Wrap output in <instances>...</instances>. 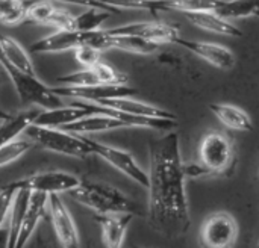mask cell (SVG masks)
Listing matches in <instances>:
<instances>
[{"label": "cell", "instance_id": "10", "mask_svg": "<svg viewBox=\"0 0 259 248\" xmlns=\"http://www.w3.org/2000/svg\"><path fill=\"white\" fill-rule=\"evenodd\" d=\"M47 209H49V215H50V221H52L55 235H56L61 247L80 248V236L77 232V226L59 194L49 195Z\"/></svg>", "mask_w": 259, "mask_h": 248}, {"label": "cell", "instance_id": "25", "mask_svg": "<svg viewBox=\"0 0 259 248\" xmlns=\"http://www.w3.org/2000/svg\"><path fill=\"white\" fill-rule=\"evenodd\" d=\"M220 0H153V12L179 11L184 14L215 11Z\"/></svg>", "mask_w": 259, "mask_h": 248}, {"label": "cell", "instance_id": "1", "mask_svg": "<svg viewBox=\"0 0 259 248\" xmlns=\"http://www.w3.org/2000/svg\"><path fill=\"white\" fill-rule=\"evenodd\" d=\"M147 174V211L152 229L165 238L184 236L191 227V217L185 186V164L176 132H170L150 144Z\"/></svg>", "mask_w": 259, "mask_h": 248}, {"label": "cell", "instance_id": "31", "mask_svg": "<svg viewBox=\"0 0 259 248\" xmlns=\"http://www.w3.org/2000/svg\"><path fill=\"white\" fill-rule=\"evenodd\" d=\"M6 79H8V74H6V71H5V68H3V65H2V62H0V86L5 83Z\"/></svg>", "mask_w": 259, "mask_h": 248}, {"label": "cell", "instance_id": "30", "mask_svg": "<svg viewBox=\"0 0 259 248\" xmlns=\"http://www.w3.org/2000/svg\"><path fill=\"white\" fill-rule=\"evenodd\" d=\"M17 194H18V189H15L11 183H8L6 186L0 189V229L9 218Z\"/></svg>", "mask_w": 259, "mask_h": 248}, {"label": "cell", "instance_id": "26", "mask_svg": "<svg viewBox=\"0 0 259 248\" xmlns=\"http://www.w3.org/2000/svg\"><path fill=\"white\" fill-rule=\"evenodd\" d=\"M24 0H0V24L6 27H15L26 23Z\"/></svg>", "mask_w": 259, "mask_h": 248}, {"label": "cell", "instance_id": "6", "mask_svg": "<svg viewBox=\"0 0 259 248\" xmlns=\"http://www.w3.org/2000/svg\"><path fill=\"white\" fill-rule=\"evenodd\" d=\"M85 141L93 155H97L99 158H102L105 162H108L111 167H114L115 170H118L120 173L127 176L131 180H134L140 186H143L146 189L149 188V174L137 162V159L132 156V153H129L127 150H123V148H117V147L94 141L87 136H85Z\"/></svg>", "mask_w": 259, "mask_h": 248}, {"label": "cell", "instance_id": "3", "mask_svg": "<svg viewBox=\"0 0 259 248\" xmlns=\"http://www.w3.org/2000/svg\"><path fill=\"white\" fill-rule=\"evenodd\" d=\"M74 202L90 208L96 215H137L138 208L118 188L97 180H80L79 186L68 192Z\"/></svg>", "mask_w": 259, "mask_h": 248}, {"label": "cell", "instance_id": "23", "mask_svg": "<svg viewBox=\"0 0 259 248\" xmlns=\"http://www.w3.org/2000/svg\"><path fill=\"white\" fill-rule=\"evenodd\" d=\"M108 32L111 35V48H117L135 55H153L159 50V45L149 42L140 36L126 35V33H112L109 29Z\"/></svg>", "mask_w": 259, "mask_h": 248}, {"label": "cell", "instance_id": "12", "mask_svg": "<svg viewBox=\"0 0 259 248\" xmlns=\"http://www.w3.org/2000/svg\"><path fill=\"white\" fill-rule=\"evenodd\" d=\"M53 92L61 98H71L87 103H99L109 98L118 97H132L137 94V89L127 85H99V86H87V88H74V86H52Z\"/></svg>", "mask_w": 259, "mask_h": 248}, {"label": "cell", "instance_id": "8", "mask_svg": "<svg viewBox=\"0 0 259 248\" xmlns=\"http://www.w3.org/2000/svg\"><path fill=\"white\" fill-rule=\"evenodd\" d=\"M26 21L55 30H76V14L53 0H35L27 5Z\"/></svg>", "mask_w": 259, "mask_h": 248}, {"label": "cell", "instance_id": "16", "mask_svg": "<svg viewBox=\"0 0 259 248\" xmlns=\"http://www.w3.org/2000/svg\"><path fill=\"white\" fill-rule=\"evenodd\" d=\"M38 114L39 111L36 108H29L15 114L0 112V147L20 139V135L26 133V130L33 126Z\"/></svg>", "mask_w": 259, "mask_h": 248}, {"label": "cell", "instance_id": "22", "mask_svg": "<svg viewBox=\"0 0 259 248\" xmlns=\"http://www.w3.org/2000/svg\"><path fill=\"white\" fill-rule=\"evenodd\" d=\"M214 12L226 20L259 17V0H220Z\"/></svg>", "mask_w": 259, "mask_h": 248}, {"label": "cell", "instance_id": "24", "mask_svg": "<svg viewBox=\"0 0 259 248\" xmlns=\"http://www.w3.org/2000/svg\"><path fill=\"white\" fill-rule=\"evenodd\" d=\"M30 194L32 192L27 191V189H20L18 194H17V197H15L12 211L9 214V232H8V238H6V245H5V248L15 247V241H17L18 232L21 229L23 218H24L26 211H27V206H29Z\"/></svg>", "mask_w": 259, "mask_h": 248}, {"label": "cell", "instance_id": "28", "mask_svg": "<svg viewBox=\"0 0 259 248\" xmlns=\"http://www.w3.org/2000/svg\"><path fill=\"white\" fill-rule=\"evenodd\" d=\"M35 145L32 141H29L27 138H20L15 139L9 144H5L0 147V168L14 164L15 161H18L21 156H24L29 150H32Z\"/></svg>", "mask_w": 259, "mask_h": 248}, {"label": "cell", "instance_id": "17", "mask_svg": "<svg viewBox=\"0 0 259 248\" xmlns=\"http://www.w3.org/2000/svg\"><path fill=\"white\" fill-rule=\"evenodd\" d=\"M47 202H49L47 194H42V192H32L30 194L29 206H27L26 215L23 218L21 229L18 232V236H17L15 247L14 248L26 247V244L29 242V239L32 238V235L35 232V229L38 227L39 221L47 214Z\"/></svg>", "mask_w": 259, "mask_h": 248}, {"label": "cell", "instance_id": "21", "mask_svg": "<svg viewBox=\"0 0 259 248\" xmlns=\"http://www.w3.org/2000/svg\"><path fill=\"white\" fill-rule=\"evenodd\" d=\"M211 112L217 117V120L226 126L228 129L238 130V132H250L253 130V121L250 115L231 103H212L209 105Z\"/></svg>", "mask_w": 259, "mask_h": 248}, {"label": "cell", "instance_id": "32", "mask_svg": "<svg viewBox=\"0 0 259 248\" xmlns=\"http://www.w3.org/2000/svg\"><path fill=\"white\" fill-rule=\"evenodd\" d=\"M0 248H2V247H0Z\"/></svg>", "mask_w": 259, "mask_h": 248}, {"label": "cell", "instance_id": "19", "mask_svg": "<svg viewBox=\"0 0 259 248\" xmlns=\"http://www.w3.org/2000/svg\"><path fill=\"white\" fill-rule=\"evenodd\" d=\"M87 112L76 105H62L55 109L39 111L33 126L38 127H50V129H64L65 126L83 118Z\"/></svg>", "mask_w": 259, "mask_h": 248}, {"label": "cell", "instance_id": "13", "mask_svg": "<svg viewBox=\"0 0 259 248\" xmlns=\"http://www.w3.org/2000/svg\"><path fill=\"white\" fill-rule=\"evenodd\" d=\"M179 45L188 48L196 56L202 58L208 64L214 65L215 68L229 71L237 65V58L234 52L222 44L217 42H208V41H194V39H184L181 38L178 41Z\"/></svg>", "mask_w": 259, "mask_h": 248}, {"label": "cell", "instance_id": "4", "mask_svg": "<svg viewBox=\"0 0 259 248\" xmlns=\"http://www.w3.org/2000/svg\"><path fill=\"white\" fill-rule=\"evenodd\" d=\"M26 138L33 142V145L41 147L44 150L59 153L70 158H88L91 153L85 136H79L70 133L64 129H50V127H38L30 126L26 130Z\"/></svg>", "mask_w": 259, "mask_h": 248}, {"label": "cell", "instance_id": "14", "mask_svg": "<svg viewBox=\"0 0 259 248\" xmlns=\"http://www.w3.org/2000/svg\"><path fill=\"white\" fill-rule=\"evenodd\" d=\"M100 108L105 109H111L115 112H123L127 115H134V117H144V118H161V120H176L175 114L158 108L155 105L141 102V100H135L132 97H118V98H109V100H103L99 103H94Z\"/></svg>", "mask_w": 259, "mask_h": 248}, {"label": "cell", "instance_id": "29", "mask_svg": "<svg viewBox=\"0 0 259 248\" xmlns=\"http://www.w3.org/2000/svg\"><path fill=\"white\" fill-rule=\"evenodd\" d=\"M73 53H74L76 62L82 68L94 67L96 64H99L102 61V52L97 50V48H94V47H91V45H87V44L79 45Z\"/></svg>", "mask_w": 259, "mask_h": 248}, {"label": "cell", "instance_id": "9", "mask_svg": "<svg viewBox=\"0 0 259 248\" xmlns=\"http://www.w3.org/2000/svg\"><path fill=\"white\" fill-rule=\"evenodd\" d=\"M80 183V179L74 174L65 171H49L32 174L26 179H20L11 182L15 189H27L30 192H42V194H62L76 189Z\"/></svg>", "mask_w": 259, "mask_h": 248}, {"label": "cell", "instance_id": "2", "mask_svg": "<svg viewBox=\"0 0 259 248\" xmlns=\"http://www.w3.org/2000/svg\"><path fill=\"white\" fill-rule=\"evenodd\" d=\"M237 153L232 138L220 130L203 135L199 144V162L185 164V174L190 179L206 176H231L235 170Z\"/></svg>", "mask_w": 259, "mask_h": 248}, {"label": "cell", "instance_id": "18", "mask_svg": "<svg viewBox=\"0 0 259 248\" xmlns=\"http://www.w3.org/2000/svg\"><path fill=\"white\" fill-rule=\"evenodd\" d=\"M135 215H96L94 220L102 229V241L105 248H121L126 232Z\"/></svg>", "mask_w": 259, "mask_h": 248}, {"label": "cell", "instance_id": "5", "mask_svg": "<svg viewBox=\"0 0 259 248\" xmlns=\"http://www.w3.org/2000/svg\"><path fill=\"white\" fill-rule=\"evenodd\" d=\"M238 223L232 214L219 211L205 218L200 227L203 248H234L238 241Z\"/></svg>", "mask_w": 259, "mask_h": 248}, {"label": "cell", "instance_id": "11", "mask_svg": "<svg viewBox=\"0 0 259 248\" xmlns=\"http://www.w3.org/2000/svg\"><path fill=\"white\" fill-rule=\"evenodd\" d=\"M112 33H126V35H135L140 36L149 42H153L156 45H164V44H178L181 39V32L176 26L153 20V21H135L117 27L109 29Z\"/></svg>", "mask_w": 259, "mask_h": 248}, {"label": "cell", "instance_id": "7", "mask_svg": "<svg viewBox=\"0 0 259 248\" xmlns=\"http://www.w3.org/2000/svg\"><path fill=\"white\" fill-rule=\"evenodd\" d=\"M58 86H99V85H127V76L106 62H99L90 68H80L58 77Z\"/></svg>", "mask_w": 259, "mask_h": 248}, {"label": "cell", "instance_id": "27", "mask_svg": "<svg viewBox=\"0 0 259 248\" xmlns=\"http://www.w3.org/2000/svg\"><path fill=\"white\" fill-rule=\"evenodd\" d=\"M111 17L109 11L99 8H87L83 12L76 14V30L77 32H91L102 29V24Z\"/></svg>", "mask_w": 259, "mask_h": 248}, {"label": "cell", "instance_id": "20", "mask_svg": "<svg viewBox=\"0 0 259 248\" xmlns=\"http://www.w3.org/2000/svg\"><path fill=\"white\" fill-rule=\"evenodd\" d=\"M185 15L188 18V21L199 29H203V30L212 32V33H219V35H225V36H243L241 29H238L229 20L220 17L214 11H200V12L185 14Z\"/></svg>", "mask_w": 259, "mask_h": 248}, {"label": "cell", "instance_id": "15", "mask_svg": "<svg viewBox=\"0 0 259 248\" xmlns=\"http://www.w3.org/2000/svg\"><path fill=\"white\" fill-rule=\"evenodd\" d=\"M83 44V35L77 30H53L39 38L30 47L32 53H64L74 52Z\"/></svg>", "mask_w": 259, "mask_h": 248}]
</instances>
